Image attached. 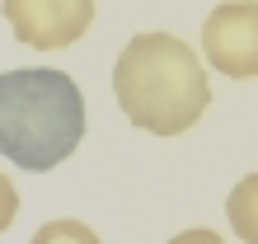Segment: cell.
Segmentation results:
<instances>
[{
    "label": "cell",
    "mask_w": 258,
    "mask_h": 244,
    "mask_svg": "<svg viewBox=\"0 0 258 244\" xmlns=\"http://www.w3.org/2000/svg\"><path fill=\"white\" fill-rule=\"evenodd\" d=\"M113 94L132 127L178 136L207 113L211 85L188 42L174 33H136L113 61Z\"/></svg>",
    "instance_id": "cell-1"
},
{
    "label": "cell",
    "mask_w": 258,
    "mask_h": 244,
    "mask_svg": "<svg viewBox=\"0 0 258 244\" xmlns=\"http://www.w3.org/2000/svg\"><path fill=\"white\" fill-rule=\"evenodd\" d=\"M85 141V94L66 71L24 66L0 75V155L14 169L47 174Z\"/></svg>",
    "instance_id": "cell-2"
},
{
    "label": "cell",
    "mask_w": 258,
    "mask_h": 244,
    "mask_svg": "<svg viewBox=\"0 0 258 244\" xmlns=\"http://www.w3.org/2000/svg\"><path fill=\"white\" fill-rule=\"evenodd\" d=\"M28 244H103V239H99L94 230H89L85 221H71V216H61V221H47V225H38Z\"/></svg>",
    "instance_id": "cell-6"
},
{
    "label": "cell",
    "mask_w": 258,
    "mask_h": 244,
    "mask_svg": "<svg viewBox=\"0 0 258 244\" xmlns=\"http://www.w3.org/2000/svg\"><path fill=\"white\" fill-rule=\"evenodd\" d=\"M225 216L244 244H258V174H244L225 197Z\"/></svg>",
    "instance_id": "cell-5"
},
{
    "label": "cell",
    "mask_w": 258,
    "mask_h": 244,
    "mask_svg": "<svg viewBox=\"0 0 258 244\" xmlns=\"http://www.w3.org/2000/svg\"><path fill=\"white\" fill-rule=\"evenodd\" d=\"M10 33L33 52H61L94 24V0H0Z\"/></svg>",
    "instance_id": "cell-3"
},
{
    "label": "cell",
    "mask_w": 258,
    "mask_h": 244,
    "mask_svg": "<svg viewBox=\"0 0 258 244\" xmlns=\"http://www.w3.org/2000/svg\"><path fill=\"white\" fill-rule=\"evenodd\" d=\"M169 244H225L216 230H202V225H197V230H183V235H174Z\"/></svg>",
    "instance_id": "cell-8"
},
{
    "label": "cell",
    "mask_w": 258,
    "mask_h": 244,
    "mask_svg": "<svg viewBox=\"0 0 258 244\" xmlns=\"http://www.w3.org/2000/svg\"><path fill=\"white\" fill-rule=\"evenodd\" d=\"M14 216H19V193H14V183H10V174L0 169V235L14 225Z\"/></svg>",
    "instance_id": "cell-7"
},
{
    "label": "cell",
    "mask_w": 258,
    "mask_h": 244,
    "mask_svg": "<svg viewBox=\"0 0 258 244\" xmlns=\"http://www.w3.org/2000/svg\"><path fill=\"white\" fill-rule=\"evenodd\" d=\"M202 56L230 80L258 75V0H225L202 19Z\"/></svg>",
    "instance_id": "cell-4"
}]
</instances>
